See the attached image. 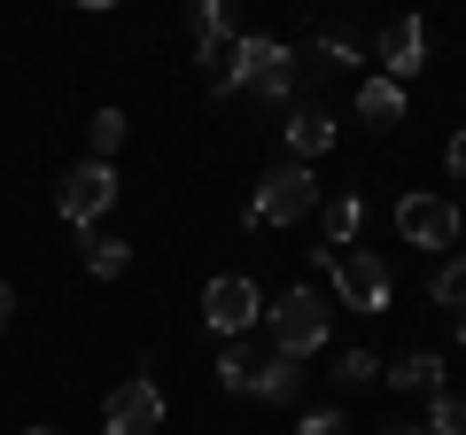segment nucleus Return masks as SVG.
I'll return each instance as SVG.
<instances>
[{
    "mask_svg": "<svg viewBox=\"0 0 466 435\" xmlns=\"http://www.w3.org/2000/svg\"><path fill=\"white\" fill-rule=\"evenodd\" d=\"M327 296L319 288H288V296H272V311H265V335H272V358H311V350H327Z\"/></svg>",
    "mask_w": 466,
    "mask_h": 435,
    "instance_id": "obj_1",
    "label": "nucleus"
},
{
    "mask_svg": "<svg viewBox=\"0 0 466 435\" xmlns=\"http://www.w3.org/2000/svg\"><path fill=\"white\" fill-rule=\"evenodd\" d=\"M311 210H319L311 164H272L265 179H257V195H249V226L257 234H265V226H303Z\"/></svg>",
    "mask_w": 466,
    "mask_h": 435,
    "instance_id": "obj_2",
    "label": "nucleus"
},
{
    "mask_svg": "<svg viewBox=\"0 0 466 435\" xmlns=\"http://www.w3.org/2000/svg\"><path fill=\"white\" fill-rule=\"evenodd\" d=\"M296 86H303V55L288 39H241V78H233V94L296 101Z\"/></svg>",
    "mask_w": 466,
    "mask_h": 435,
    "instance_id": "obj_3",
    "label": "nucleus"
},
{
    "mask_svg": "<svg viewBox=\"0 0 466 435\" xmlns=\"http://www.w3.org/2000/svg\"><path fill=\"white\" fill-rule=\"evenodd\" d=\"M327 280H334V303L358 311V319H381L389 303H397V280H389V265H381L373 249H342Z\"/></svg>",
    "mask_w": 466,
    "mask_h": 435,
    "instance_id": "obj_4",
    "label": "nucleus"
},
{
    "mask_svg": "<svg viewBox=\"0 0 466 435\" xmlns=\"http://www.w3.org/2000/svg\"><path fill=\"white\" fill-rule=\"evenodd\" d=\"M55 210H63V226H78V234H94L101 218L116 210V164H70L63 187H55Z\"/></svg>",
    "mask_w": 466,
    "mask_h": 435,
    "instance_id": "obj_5",
    "label": "nucleus"
},
{
    "mask_svg": "<svg viewBox=\"0 0 466 435\" xmlns=\"http://www.w3.org/2000/svg\"><path fill=\"white\" fill-rule=\"evenodd\" d=\"M397 234L412 241V249H451V241L466 234V210L451 195H435V187H412V195L397 202Z\"/></svg>",
    "mask_w": 466,
    "mask_h": 435,
    "instance_id": "obj_6",
    "label": "nucleus"
},
{
    "mask_svg": "<svg viewBox=\"0 0 466 435\" xmlns=\"http://www.w3.org/2000/svg\"><path fill=\"white\" fill-rule=\"evenodd\" d=\"M257 319H265V288L249 280V272H218L210 288H202V327H210V335H249Z\"/></svg>",
    "mask_w": 466,
    "mask_h": 435,
    "instance_id": "obj_7",
    "label": "nucleus"
},
{
    "mask_svg": "<svg viewBox=\"0 0 466 435\" xmlns=\"http://www.w3.org/2000/svg\"><path fill=\"white\" fill-rule=\"evenodd\" d=\"M156 428H164V389H156L148 373L116 381L109 404H101V435H156Z\"/></svg>",
    "mask_w": 466,
    "mask_h": 435,
    "instance_id": "obj_8",
    "label": "nucleus"
},
{
    "mask_svg": "<svg viewBox=\"0 0 466 435\" xmlns=\"http://www.w3.org/2000/svg\"><path fill=\"white\" fill-rule=\"evenodd\" d=\"M373 55H381V78H389V86H404L420 63H428V24H420V16H397L381 39H373Z\"/></svg>",
    "mask_w": 466,
    "mask_h": 435,
    "instance_id": "obj_9",
    "label": "nucleus"
},
{
    "mask_svg": "<svg viewBox=\"0 0 466 435\" xmlns=\"http://www.w3.org/2000/svg\"><path fill=\"white\" fill-rule=\"evenodd\" d=\"M334 148V117H327V101H296L288 109V164H311V156Z\"/></svg>",
    "mask_w": 466,
    "mask_h": 435,
    "instance_id": "obj_10",
    "label": "nucleus"
},
{
    "mask_svg": "<svg viewBox=\"0 0 466 435\" xmlns=\"http://www.w3.org/2000/svg\"><path fill=\"white\" fill-rule=\"evenodd\" d=\"M381 381L404 389V397H443V358H435V350H404V358L381 366Z\"/></svg>",
    "mask_w": 466,
    "mask_h": 435,
    "instance_id": "obj_11",
    "label": "nucleus"
},
{
    "mask_svg": "<svg viewBox=\"0 0 466 435\" xmlns=\"http://www.w3.org/2000/svg\"><path fill=\"white\" fill-rule=\"evenodd\" d=\"M358 226H366V202H358V195H334V202H319V249H311V257L350 249V241H358Z\"/></svg>",
    "mask_w": 466,
    "mask_h": 435,
    "instance_id": "obj_12",
    "label": "nucleus"
},
{
    "mask_svg": "<svg viewBox=\"0 0 466 435\" xmlns=\"http://www.w3.org/2000/svg\"><path fill=\"white\" fill-rule=\"evenodd\" d=\"M257 373H265V350H257V335H233L226 350H218V389H233V397H249Z\"/></svg>",
    "mask_w": 466,
    "mask_h": 435,
    "instance_id": "obj_13",
    "label": "nucleus"
},
{
    "mask_svg": "<svg viewBox=\"0 0 466 435\" xmlns=\"http://www.w3.org/2000/svg\"><path fill=\"white\" fill-rule=\"evenodd\" d=\"M195 63H202V78H210V94H233V78H241V32L202 39V47H195Z\"/></svg>",
    "mask_w": 466,
    "mask_h": 435,
    "instance_id": "obj_14",
    "label": "nucleus"
},
{
    "mask_svg": "<svg viewBox=\"0 0 466 435\" xmlns=\"http://www.w3.org/2000/svg\"><path fill=\"white\" fill-rule=\"evenodd\" d=\"M358 117H366L373 133L404 125V86H389V78H366V86H358Z\"/></svg>",
    "mask_w": 466,
    "mask_h": 435,
    "instance_id": "obj_15",
    "label": "nucleus"
},
{
    "mask_svg": "<svg viewBox=\"0 0 466 435\" xmlns=\"http://www.w3.org/2000/svg\"><path fill=\"white\" fill-rule=\"evenodd\" d=\"M78 257H86V272H94V280H125V265H133V241H116V234H86V241H78Z\"/></svg>",
    "mask_w": 466,
    "mask_h": 435,
    "instance_id": "obj_16",
    "label": "nucleus"
},
{
    "mask_svg": "<svg viewBox=\"0 0 466 435\" xmlns=\"http://www.w3.org/2000/svg\"><path fill=\"white\" fill-rule=\"evenodd\" d=\"M249 397H265V404H296V397H303V366H296V358H265V373H257Z\"/></svg>",
    "mask_w": 466,
    "mask_h": 435,
    "instance_id": "obj_17",
    "label": "nucleus"
},
{
    "mask_svg": "<svg viewBox=\"0 0 466 435\" xmlns=\"http://www.w3.org/2000/svg\"><path fill=\"white\" fill-rule=\"evenodd\" d=\"M428 296L443 303V311H466V249H451V265H435Z\"/></svg>",
    "mask_w": 466,
    "mask_h": 435,
    "instance_id": "obj_18",
    "label": "nucleus"
},
{
    "mask_svg": "<svg viewBox=\"0 0 466 435\" xmlns=\"http://www.w3.org/2000/svg\"><path fill=\"white\" fill-rule=\"evenodd\" d=\"M86 148H94V164H109V156L125 148V109H94V125H86Z\"/></svg>",
    "mask_w": 466,
    "mask_h": 435,
    "instance_id": "obj_19",
    "label": "nucleus"
},
{
    "mask_svg": "<svg viewBox=\"0 0 466 435\" xmlns=\"http://www.w3.org/2000/svg\"><path fill=\"white\" fill-rule=\"evenodd\" d=\"M334 381H342V389L381 381V358H373V350H334Z\"/></svg>",
    "mask_w": 466,
    "mask_h": 435,
    "instance_id": "obj_20",
    "label": "nucleus"
},
{
    "mask_svg": "<svg viewBox=\"0 0 466 435\" xmlns=\"http://www.w3.org/2000/svg\"><path fill=\"white\" fill-rule=\"evenodd\" d=\"M319 63H327V70L366 63V39H358V32H319Z\"/></svg>",
    "mask_w": 466,
    "mask_h": 435,
    "instance_id": "obj_21",
    "label": "nucleus"
},
{
    "mask_svg": "<svg viewBox=\"0 0 466 435\" xmlns=\"http://www.w3.org/2000/svg\"><path fill=\"white\" fill-rule=\"evenodd\" d=\"M187 32H195V47H202V39H218V32H233L226 0H195V8H187Z\"/></svg>",
    "mask_w": 466,
    "mask_h": 435,
    "instance_id": "obj_22",
    "label": "nucleus"
},
{
    "mask_svg": "<svg viewBox=\"0 0 466 435\" xmlns=\"http://www.w3.org/2000/svg\"><path fill=\"white\" fill-rule=\"evenodd\" d=\"M428 435H466V404L451 397V389H443V397H428Z\"/></svg>",
    "mask_w": 466,
    "mask_h": 435,
    "instance_id": "obj_23",
    "label": "nucleus"
},
{
    "mask_svg": "<svg viewBox=\"0 0 466 435\" xmlns=\"http://www.w3.org/2000/svg\"><path fill=\"white\" fill-rule=\"evenodd\" d=\"M296 435H350V420H342V412H303Z\"/></svg>",
    "mask_w": 466,
    "mask_h": 435,
    "instance_id": "obj_24",
    "label": "nucleus"
},
{
    "mask_svg": "<svg viewBox=\"0 0 466 435\" xmlns=\"http://www.w3.org/2000/svg\"><path fill=\"white\" fill-rule=\"evenodd\" d=\"M443 171H451V179L466 187V125H459V133H451V148H443Z\"/></svg>",
    "mask_w": 466,
    "mask_h": 435,
    "instance_id": "obj_25",
    "label": "nucleus"
},
{
    "mask_svg": "<svg viewBox=\"0 0 466 435\" xmlns=\"http://www.w3.org/2000/svg\"><path fill=\"white\" fill-rule=\"evenodd\" d=\"M8 327H16V288L0 280V335H8Z\"/></svg>",
    "mask_w": 466,
    "mask_h": 435,
    "instance_id": "obj_26",
    "label": "nucleus"
},
{
    "mask_svg": "<svg viewBox=\"0 0 466 435\" xmlns=\"http://www.w3.org/2000/svg\"><path fill=\"white\" fill-rule=\"evenodd\" d=\"M381 435H428V428H381Z\"/></svg>",
    "mask_w": 466,
    "mask_h": 435,
    "instance_id": "obj_27",
    "label": "nucleus"
},
{
    "mask_svg": "<svg viewBox=\"0 0 466 435\" xmlns=\"http://www.w3.org/2000/svg\"><path fill=\"white\" fill-rule=\"evenodd\" d=\"M459 350H466V311H459Z\"/></svg>",
    "mask_w": 466,
    "mask_h": 435,
    "instance_id": "obj_28",
    "label": "nucleus"
},
{
    "mask_svg": "<svg viewBox=\"0 0 466 435\" xmlns=\"http://www.w3.org/2000/svg\"><path fill=\"white\" fill-rule=\"evenodd\" d=\"M24 435H63V428H24Z\"/></svg>",
    "mask_w": 466,
    "mask_h": 435,
    "instance_id": "obj_29",
    "label": "nucleus"
}]
</instances>
